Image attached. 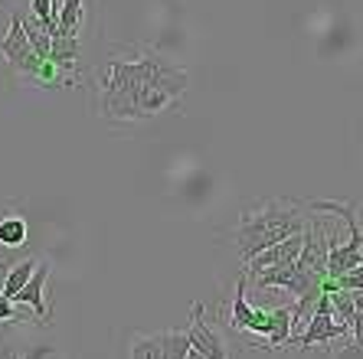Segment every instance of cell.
I'll return each instance as SVG.
<instances>
[{
    "label": "cell",
    "mask_w": 363,
    "mask_h": 359,
    "mask_svg": "<svg viewBox=\"0 0 363 359\" xmlns=\"http://www.w3.org/2000/svg\"><path fill=\"white\" fill-rule=\"evenodd\" d=\"M308 203H295V200H265L249 206L236 222V251L239 258L249 261L252 255H259L262 249L281 242L288 235L304 232L311 212H304Z\"/></svg>",
    "instance_id": "1"
},
{
    "label": "cell",
    "mask_w": 363,
    "mask_h": 359,
    "mask_svg": "<svg viewBox=\"0 0 363 359\" xmlns=\"http://www.w3.org/2000/svg\"><path fill=\"white\" fill-rule=\"evenodd\" d=\"M138 66V115L151 118L167 111L174 101L184 98L186 92V69L174 66L161 52L141 50L135 56Z\"/></svg>",
    "instance_id": "2"
},
{
    "label": "cell",
    "mask_w": 363,
    "mask_h": 359,
    "mask_svg": "<svg viewBox=\"0 0 363 359\" xmlns=\"http://www.w3.org/2000/svg\"><path fill=\"white\" fill-rule=\"evenodd\" d=\"M245 271L236 281V294H233V307H229V326L242 330V334L262 336L269 340L272 350H281L291 340V307H275V310H255L245 301Z\"/></svg>",
    "instance_id": "3"
},
{
    "label": "cell",
    "mask_w": 363,
    "mask_h": 359,
    "mask_svg": "<svg viewBox=\"0 0 363 359\" xmlns=\"http://www.w3.org/2000/svg\"><path fill=\"white\" fill-rule=\"evenodd\" d=\"M101 118H108L115 125H131L141 121L138 115V66L135 56L111 59L105 76H101V95H99Z\"/></svg>",
    "instance_id": "4"
},
{
    "label": "cell",
    "mask_w": 363,
    "mask_h": 359,
    "mask_svg": "<svg viewBox=\"0 0 363 359\" xmlns=\"http://www.w3.org/2000/svg\"><path fill=\"white\" fill-rule=\"evenodd\" d=\"M311 212H334L337 219L347 222V232H350V242L344 245H330L328 249V278L344 275L347 268H354L363 261V229H360V216H357V203H340V200H318L308 203Z\"/></svg>",
    "instance_id": "5"
},
{
    "label": "cell",
    "mask_w": 363,
    "mask_h": 359,
    "mask_svg": "<svg viewBox=\"0 0 363 359\" xmlns=\"http://www.w3.org/2000/svg\"><path fill=\"white\" fill-rule=\"evenodd\" d=\"M0 56H4L10 72L26 79V82H33L36 72H40L43 59L36 56V50L30 46V40H26L23 17H20V13H10V30H7V36L0 40Z\"/></svg>",
    "instance_id": "6"
},
{
    "label": "cell",
    "mask_w": 363,
    "mask_h": 359,
    "mask_svg": "<svg viewBox=\"0 0 363 359\" xmlns=\"http://www.w3.org/2000/svg\"><path fill=\"white\" fill-rule=\"evenodd\" d=\"M347 336V326L334 320V310H330V301H328V291H321L318 304H314L311 317L304 324V334L301 336H291V346L298 350H314V346H321V343H330V340H340Z\"/></svg>",
    "instance_id": "7"
},
{
    "label": "cell",
    "mask_w": 363,
    "mask_h": 359,
    "mask_svg": "<svg viewBox=\"0 0 363 359\" xmlns=\"http://www.w3.org/2000/svg\"><path fill=\"white\" fill-rule=\"evenodd\" d=\"M186 336H190V356H206V359H226L229 356V350L223 346V336L210 326V320L203 317V304H194V310H190Z\"/></svg>",
    "instance_id": "8"
},
{
    "label": "cell",
    "mask_w": 363,
    "mask_h": 359,
    "mask_svg": "<svg viewBox=\"0 0 363 359\" xmlns=\"http://www.w3.org/2000/svg\"><path fill=\"white\" fill-rule=\"evenodd\" d=\"M46 281H50V265H36V271L30 275V281L20 287L17 294H13V301L17 304H23V307H30L36 314V324L40 326H50V317H52V310H50V304H46Z\"/></svg>",
    "instance_id": "9"
},
{
    "label": "cell",
    "mask_w": 363,
    "mask_h": 359,
    "mask_svg": "<svg viewBox=\"0 0 363 359\" xmlns=\"http://www.w3.org/2000/svg\"><path fill=\"white\" fill-rule=\"evenodd\" d=\"M82 20H85L82 0H60V13H56V30H52V36H79Z\"/></svg>",
    "instance_id": "10"
},
{
    "label": "cell",
    "mask_w": 363,
    "mask_h": 359,
    "mask_svg": "<svg viewBox=\"0 0 363 359\" xmlns=\"http://www.w3.org/2000/svg\"><path fill=\"white\" fill-rule=\"evenodd\" d=\"M36 265H40L36 258H23V261H13V265H10V271L4 275V294H7L10 301H13V294L30 281V275L36 271Z\"/></svg>",
    "instance_id": "11"
},
{
    "label": "cell",
    "mask_w": 363,
    "mask_h": 359,
    "mask_svg": "<svg viewBox=\"0 0 363 359\" xmlns=\"http://www.w3.org/2000/svg\"><path fill=\"white\" fill-rule=\"evenodd\" d=\"M128 353L135 359H164V336L161 334H135Z\"/></svg>",
    "instance_id": "12"
},
{
    "label": "cell",
    "mask_w": 363,
    "mask_h": 359,
    "mask_svg": "<svg viewBox=\"0 0 363 359\" xmlns=\"http://www.w3.org/2000/svg\"><path fill=\"white\" fill-rule=\"evenodd\" d=\"M26 239H30V229H26V222L20 216L0 219V245L20 249V245H26Z\"/></svg>",
    "instance_id": "13"
},
{
    "label": "cell",
    "mask_w": 363,
    "mask_h": 359,
    "mask_svg": "<svg viewBox=\"0 0 363 359\" xmlns=\"http://www.w3.org/2000/svg\"><path fill=\"white\" fill-rule=\"evenodd\" d=\"M161 336H164V359L190 356V336H186V330H161Z\"/></svg>",
    "instance_id": "14"
},
{
    "label": "cell",
    "mask_w": 363,
    "mask_h": 359,
    "mask_svg": "<svg viewBox=\"0 0 363 359\" xmlns=\"http://www.w3.org/2000/svg\"><path fill=\"white\" fill-rule=\"evenodd\" d=\"M56 13H60V0H33V17L50 36L56 30Z\"/></svg>",
    "instance_id": "15"
},
{
    "label": "cell",
    "mask_w": 363,
    "mask_h": 359,
    "mask_svg": "<svg viewBox=\"0 0 363 359\" xmlns=\"http://www.w3.org/2000/svg\"><path fill=\"white\" fill-rule=\"evenodd\" d=\"M330 281L340 284V287H347V291H363V261L360 265H354V268H347L344 275L330 278Z\"/></svg>",
    "instance_id": "16"
},
{
    "label": "cell",
    "mask_w": 363,
    "mask_h": 359,
    "mask_svg": "<svg viewBox=\"0 0 363 359\" xmlns=\"http://www.w3.org/2000/svg\"><path fill=\"white\" fill-rule=\"evenodd\" d=\"M347 334H350V340H354V353H360L363 350V307L354 310V317H350Z\"/></svg>",
    "instance_id": "17"
},
{
    "label": "cell",
    "mask_w": 363,
    "mask_h": 359,
    "mask_svg": "<svg viewBox=\"0 0 363 359\" xmlns=\"http://www.w3.org/2000/svg\"><path fill=\"white\" fill-rule=\"evenodd\" d=\"M20 317V310H17V301H10L7 294L0 291V324H17Z\"/></svg>",
    "instance_id": "18"
}]
</instances>
